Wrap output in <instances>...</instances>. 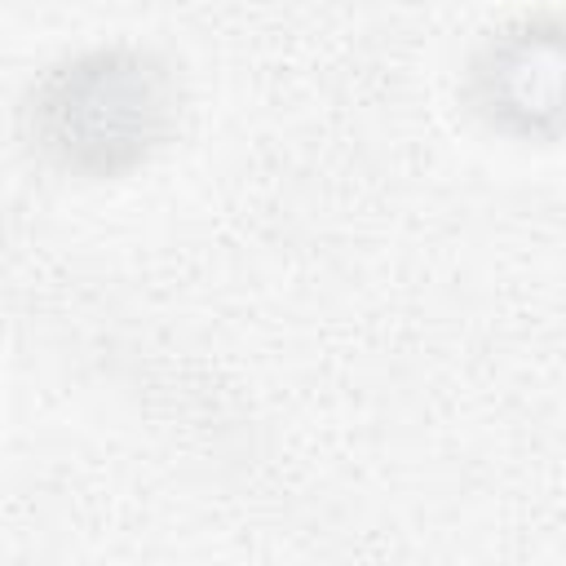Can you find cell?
<instances>
[{"label": "cell", "mask_w": 566, "mask_h": 566, "mask_svg": "<svg viewBox=\"0 0 566 566\" xmlns=\"http://www.w3.org/2000/svg\"><path fill=\"white\" fill-rule=\"evenodd\" d=\"M31 155L75 181L146 168L177 133L181 80L142 44H93L49 62L22 93Z\"/></svg>", "instance_id": "1"}, {"label": "cell", "mask_w": 566, "mask_h": 566, "mask_svg": "<svg viewBox=\"0 0 566 566\" xmlns=\"http://www.w3.org/2000/svg\"><path fill=\"white\" fill-rule=\"evenodd\" d=\"M473 111L513 137H539L557 124V27L517 18L491 31L469 62Z\"/></svg>", "instance_id": "2"}]
</instances>
